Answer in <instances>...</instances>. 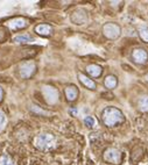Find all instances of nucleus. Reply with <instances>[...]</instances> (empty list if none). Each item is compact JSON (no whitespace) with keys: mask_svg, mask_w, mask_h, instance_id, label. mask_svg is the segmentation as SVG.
Masks as SVG:
<instances>
[{"mask_svg":"<svg viewBox=\"0 0 148 165\" xmlns=\"http://www.w3.org/2000/svg\"><path fill=\"white\" fill-rule=\"evenodd\" d=\"M102 119L105 126L107 127H114L121 122H124L125 118L122 115V112L116 107H107L103 111Z\"/></svg>","mask_w":148,"mask_h":165,"instance_id":"1","label":"nucleus"},{"mask_svg":"<svg viewBox=\"0 0 148 165\" xmlns=\"http://www.w3.org/2000/svg\"><path fill=\"white\" fill-rule=\"evenodd\" d=\"M55 145V137L51 134H40L35 138V146L41 151H49Z\"/></svg>","mask_w":148,"mask_h":165,"instance_id":"2","label":"nucleus"},{"mask_svg":"<svg viewBox=\"0 0 148 165\" xmlns=\"http://www.w3.org/2000/svg\"><path fill=\"white\" fill-rule=\"evenodd\" d=\"M104 160L110 163V164H114V165H119L122 160V155L121 152L116 149V148H108L105 150L104 152Z\"/></svg>","mask_w":148,"mask_h":165,"instance_id":"3","label":"nucleus"},{"mask_svg":"<svg viewBox=\"0 0 148 165\" xmlns=\"http://www.w3.org/2000/svg\"><path fill=\"white\" fill-rule=\"evenodd\" d=\"M103 33L104 35L106 36L107 39L110 40H116L120 36V27L117 25V23H113V22H108L106 23L104 27H103Z\"/></svg>","mask_w":148,"mask_h":165,"instance_id":"4","label":"nucleus"},{"mask_svg":"<svg viewBox=\"0 0 148 165\" xmlns=\"http://www.w3.org/2000/svg\"><path fill=\"white\" fill-rule=\"evenodd\" d=\"M42 93H43L47 102L50 105H54L59 101V97H60L59 91L52 86H44L42 88Z\"/></svg>","mask_w":148,"mask_h":165,"instance_id":"5","label":"nucleus"},{"mask_svg":"<svg viewBox=\"0 0 148 165\" xmlns=\"http://www.w3.org/2000/svg\"><path fill=\"white\" fill-rule=\"evenodd\" d=\"M35 69H36V66H35L34 62H25L20 65V70H19L20 76L24 79H28L34 75Z\"/></svg>","mask_w":148,"mask_h":165,"instance_id":"6","label":"nucleus"},{"mask_svg":"<svg viewBox=\"0 0 148 165\" xmlns=\"http://www.w3.org/2000/svg\"><path fill=\"white\" fill-rule=\"evenodd\" d=\"M132 58L137 64H145L148 61V53L145 49H134L132 52Z\"/></svg>","mask_w":148,"mask_h":165,"instance_id":"7","label":"nucleus"},{"mask_svg":"<svg viewBox=\"0 0 148 165\" xmlns=\"http://www.w3.org/2000/svg\"><path fill=\"white\" fill-rule=\"evenodd\" d=\"M27 25H28V22L26 19H24V17H16V19H13V20L7 22V27L11 30H19V29L26 28Z\"/></svg>","mask_w":148,"mask_h":165,"instance_id":"8","label":"nucleus"},{"mask_svg":"<svg viewBox=\"0 0 148 165\" xmlns=\"http://www.w3.org/2000/svg\"><path fill=\"white\" fill-rule=\"evenodd\" d=\"M87 16H86V13L84 11H76L71 15V21L73 23H77V25H82L86 21Z\"/></svg>","mask_w":148,"mask_h":165,"instance_id":"9","label":"nucleus"},{"mask_svg":"<svg viewBox=\"0 0 148 165\" xmlns=\"http://www.w3.org/2000/svg\"><path fill=\"white\" fill-rule=\"evenodd\" d=\"M34 30H35L36 34H39L41 36H50L52 34V27L49 26V25H44V23L38 25Z\"/></svg>","mask_w":148,"mask_h":165,"instance_id":"10","label":"nucleus"},{"mask_svg":"<svg viewBox=\"0 0 148 165\" xmlns=\"http://www.w3.org/2000/svg\"><path fill=\"white\" fill-rule=\"evenodd\" d=\"M86 72L89 73L91 77L98 78V77L102 75L103 69H102V66H99V65H97V64H90V65L86 66Z\"/></svg>","mask_w":148,"mask_h":165,"instance_id":"11","label":"nucleus"},{"mask_svg":"<svg viewBox=\"0 0 148 165\" xmlns=\"http://www.w3.org/2000/svg\"><path fill=\"white\" fill-rule=\"evenodd\" d=\"M78 78H79V81L89 90H95L96 88V83L92 80L91 78H87L85 75H83V73L78 72Z\"/></svg>","mask_w":148,"mask_h":165,"instance_id":"12","label":"nucleus"},{"mask_svg":"<svg viewBox=\"0 0 148 165\" xmlns=\"http://www.w3.org/2000/svg\"><path fill=\"white\" fill-rule=\"evenodd\" d=\"M64 92H65V97H67L68 101H73L78 97V90L75 86H68Z\"/></svg>","mask_w":148,"mask_h":165,"instance_id":"13","label":"nucleus"},{"mask_svg":"<svg viewBox=\"0 0 148 165\" xmlns=\"http://www.w3.org/2000/svg\"><path fill=\"white\" fill-rule=\"evenodd\" d=\"M117 84H118L117 77H116V76H112V75L107 76V77L105 78V80H104V85H105V87L108 88V90H113V88L117 86Z\"/></svg>","mask_w":148,"mask_h":165,"instance_id":"14","label":"nucleus"},{"mask_svg":"<svg viewBox=\"0 0 148 165\" xmlns=\"http://www.w3.org/2000/svg\"><path fill=\"white\" fill-rule=\"evenodd\" d=\"M138 108L142 113H148V96H142L138 101Z\"/></svg>","mask_w":148,"mask_h":165,"instance_id":"15","label":"nucleus"},{"mask_svg":"<svg viewBox=\"0 0 148 165\" xmlns=\"http://www.w3.org/2000/svg\"><path fill=\"white\" fill-rule=\"evenodd\" d=\"M13 41H15L16 43H28L33 41V37L29 35H16Z\"/></svg>","mask_w":148,"mask_h":165,"instance_id":"16","label":"nucleus"},{"mask_svg":"<svg viewBox=\"0 0 148 165\" xmlns=\"http://www.w3.org/2000/svg\"><path fill=\"white\" fill-rule=\"evenodd\" d=\"M139 35H140V37H141V40H142L143 42L148 43V28H147V27H142V28H140V30H139Z\"/></svg>","mask_w":148,"mask_h":165,"instance_id":"17","label":"nucleus"},{"mask_svg":"<svg viewBox=\"0 0 148 165\" xmlns=\"http://www.w3.org/2000/svg\"><path fill=\"white\" fill-rule=\"evenodd\" d=\"M0 165H13V160L9 156L3 155L0 157Z\"/></svg>","mask_w":148,"mask_h":165,"instance_id":"18","label":"nucleus"},{"mask_svg":"<svg viewBox=\"0 0 148 165\" xmlns=\"http://www.w3.org/2000/svg\"><path fill=\"white\" fill-rule=\"evenodd\" d=\"M84 123H85L89 128H92V127L95 126V119L91 118V116H86V118L84 119Z\"/></svg>","mask_w":148,"mask_h":165,"instance_id":"19","label":"nucleus"},{"mask_svg":"<svg viewBox=\"0 0 148 165\" xmlns=\"http://www.w3.org/2000/svg\"><path fill=\"white\" fill-rule=\"evenodd\" d=\"M4 122H5V115L3 112H0V127L4 124Z\"/></svg>","mask_w":148,"mask_h":165,"instance_id":"20","label":"nucleus"},{"mask_svg":"<svg viewBox=\"0 0 148 165\" xmlns=\"http://www.w3.org/2000/svg\"><path fill=\"white\" fill-rule=\"evenodd\" d=\"M3 97H4V91H3L1 87H0V101L3 100Z\"/></svg>","mask_w":148,"mask_h":165,"instance_id":"21","label":"nucleus"},{"mask_svg":"<svg viewBox=\"0 0 148 165\" xmlns=\"http://www.w3.org/2000/svg\"><path fill=\"white\" fill-rule=\"evenodd\" d=\"M146 79H147V80H148V76H147V77H146Z\"/></svg>","mask_w":148,"mask_h":165,"instance_id":"22","label":"nucleus"}]
</instances>
